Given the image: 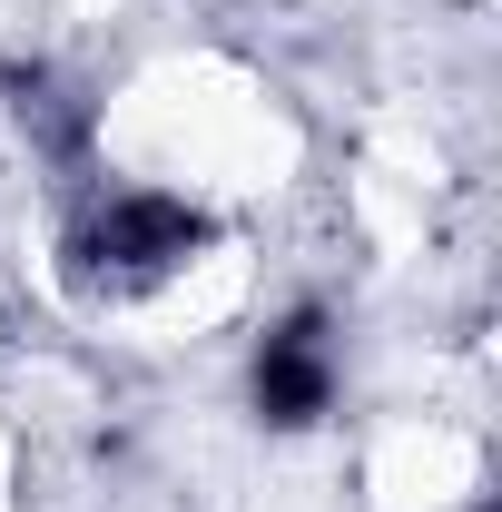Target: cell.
Listing matches in <instances>:
<instances>
[{"label":"cell","instance_id":"7a4b0ae2","mask_svg":"<svg viewBox=\"0 0 502 512\" xmlns=\"http://www.w3.org/2000/svg\"><path fill=\"white\" fill-rule=\"evenodd\" d=\"M325 404H335V335H325V316H286L256 345V414L296 434Z\"/></svg>","mask_w":502,"mask_h":512},{"label":"cell","instance_id":"6da1fadb","mask_svg":"<svg viewBox=\"0 0 502 512\" xmlns=\"http://www.w3.org/2000/svg\"><path fill=\"white\" fill-rule=\"evenodd\" d=\"M197 247H207V217H197L188 197L119 188V197H99V207L69 227L60 276H69L79 306H148V296H168L197 266Z\"/></svg>","mask_w":502,"mask_h":512}]
</instances>
